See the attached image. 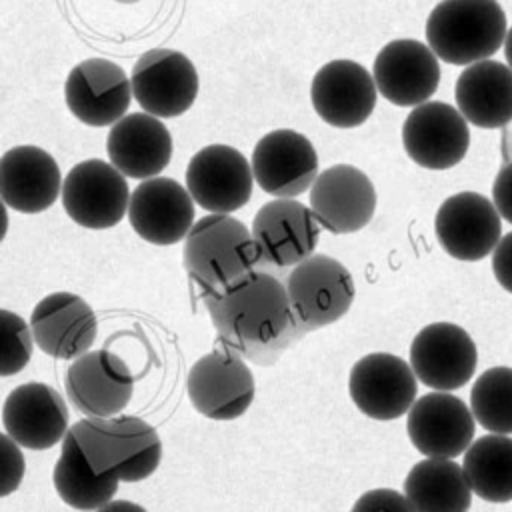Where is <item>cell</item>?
<instances>
[{
  "label": "cell",
  "instance_id": "6da1fadb",
  "mask_svg": "<svg viewBox=\"0 0 512 512\" xmlns=\"http://www.w3.org/2000/svg\"><path fill=\"white\" fill-rule=\"evenodd\" d=\"M204 304L220 340L250 360L282 352L302 336L286 284L266 272H248L226 288L208 290Z\"/></svg>",
  "mask_w": 512,
  "mask_h": 512
},
{
  "label": "cell",
  "instance_id": "7a4b0ae2",
  "mask_svg": "<svg viewBox=\"0 0 512 512\" xmlns=\"http://www.w3.org/2000/svg\"><path fill=\"white\" fill-rule=\"evenodd\" d=\"M98 474L138 482L154 474L162 458L156 430L136 416H88L70 428Z\"/></svg>",
  "mask_w": 512,
  "mask_h": 512
},
{
  "label": "cell",
  "instance_id": "3957f363",
  "mask_svg": "<svg viewBox=\"0 0 512 512\" xmlns=\"http://www.w3.org/2000/svg\"><path fill=\"white\" fill-rule=\"evenodd\" d=\"M506 32V14L496 0H442L426 20L428 46L454 66L494 56Z\"/></svg>",
  "mask_w": 512,
  "mask_h": 512
},
{
  "label": "cell",
  "instance_id": "277c9868",
  "mask_svg": "<svg viewBox=\"0 0 512 512\" xmlns=\"http://www.w3.org/2000/svg\"><path fill=\"white\" fill-rule=\"evenodd\" d=\"M182 258L200 286L220 290L252 272L262 256L252 230L228 214L212 212L190 228Z\"/></svg>",
  "mask_w": 512,
  "mask_h": 512
},
{
  "label": "cell",
  "instance_id": "5b68a950",
  "mask_svg": "<svg viewBox=\"0 0 512 512\" xmlns=\"http://www.w3.org/2000/svg\"><path fill=\"white\" fill-rule=\"evenodd\" d=\"M286 290L302 334L340 320L354 302L352 274L326 254L298 262L286 278Z\"/></svg>",
  "mask_w": 512,
  "mask_h": 512
},
{
  "label": "cell",
  "instance_id": "8992f818",
  "mask_svg": "<svg viewBox=\"0 0 512 512\" xmlns=\"http://www.w3.org/2000/svg\"><path fill=\"white\" fill-rule=\"evenodd\" d=\"M186 390L192 406L212 420H234L242 416L254 400V376L240 354L224 344L188 370Z\"/></svg>",
  "mask_w": 512,
  "mask_h": 512
},
{
  "label": "cell",
  "instance_id": "52a82bcc",
  "mask_svg": "<svg viewBox=\"0 0 512 512\" xmlns=\"http://www.w3.org/2000/svg\"><path fill=\"white\" fill-rule=\"evenodd\" d=\"M130 196L124 174L98 158L72 166L62 184L64 212L92 230L116 226L128 212Z\"/></svg>",
  "mask_w": 512,
  "mask_h": 512
},
{
  "label": "cell",
  "instance_id": "ba28073f",
  "mask_svg": "<svg viewBox=\"0 0 512 512\" xmlns=\"http://www.w3.org/2000/svg\"><path fill=\"white\" fill-rule=\"evenodd\" d=\"M132 94L140 108L158 118L184 114L198 96V72L176 50L158 48L142 54L132 68Z\"/></svg>",
  "mask_w": 512,
  "mask_h": 512
},
{
  "label": "cell",
  "instance_id": "9c48e42d",
  "mask_svg": "<svg viewBox=\"0 0 512 512\" xmlns=\"http://www.w3.org/2000/svg\"><path fill=\"white\" fill-rule=\"evenodd\" d=\"M252 184V164L232 146H204L186 166V188L208 212L230 214L242 208L252 196Z\"/></svg>",
  "mask_w": 512,
  "mask_h": 512
},
{
  "label": "cell",
  "instance_id": "30bf717a",
  "mask_svg": "<svg viewBox=\"0 0 512 512\" xmlns=\"http://www.w3.org/2000/svg\"><path fill=\"white\" fill-rule=\"evenodd\" d=\"M348 392L356 408L374 420H396L416 400L418 384L412 366L400 356L374 352L350 370Z\"/></svg>",
  "mask_w": 512,
  "mask_h": 512
},
{
  "label": "cell",
  "instance_id": "8fae6325",
  "mask_svg": "<svg viewBox=\"0 0 512 512\" xmlns=\"http://www.w3.org/2000/svg\"><path fill=\"white\" fill-rule=\"evenodd\" d=\"M468 120L446 102H422L402 126V144L410 160L428 170H448L468 152Z\"/></svg>",
  "mask_w": 512,
  "mask_h": 512
},
{
  "label": "cell",
  "instance_id": "7c38bea8",
  "mask_svg": "<svg viewBox=\"0 0 512 512\" xmlns=\"http://www.w3.org/2000/svg\"><path fill=\"white\" fill-rule=\"evenodd\" d=\"M434 230L448 256L476 262L494 252L500 242V212L478 192H458L440 204Z\"/></svg>",
  "mask_w": 512,
  "mask_h": 512
},
{
  "label": "cell",
  "instance_id": "4fadbf2b",
  "mask_svg": "<svg viewBox=\"0 0 512 512\" xmlns=\"http://www.w3.org/2000/svg\"><path fill=\"white\" fill-rule=\"evenodd\" d=\"M478 352L472 336L450 322L424 326L410 344V366L416 378L434 390H456L468 384Z\"/></svg>",
  "mask_w": 512,
  "mask_h": 512
},
{
  "label": "cell",
  "instance_id": "5bb4252c",
  "mask_svg": "<svg viewBox=\"0 0 512 512\" xmlns=\"http://www.w3.org/2000/svg\"><path fill=\"white\" fill-rule=\"evenodd\" d=\"M132 82L112 60L88 58L76 64L64 84V100L74 118L88 126H110L130 108Z\"/></svg>",
  "mask_w": 512,
  "mask_h": 512
},
{
  "label": "cell",
  "instance_id": "9a60e30c",
  "mask_svg": "<svg viewBox=\"0 0 512 512\" xmlns=\"http://www.w3.org/2000/svg\"><path fill=\"white\" fill-rule=\"evenodd\" d=\"M472 408L446 390L420 396L408 410L406 432L412 446L424 456L456 458L474 438Z\"/></svg>",
  "mask_w": 512,
  "mask_h": 512
},
{
  "label": "cell",
  "instance_id": "2e32d148",
  "mask_svg": "<svg viewBox=\"0 0 512 512\" xmlns=\"http://www.w3.org/2000/svg\"><path fill=\"white\" fill-rule=\"evenodd\" d=\"M256 184L270 196L294 198L306 192L318 176V154L312 142L294 130H274L252 150Z\"/></svg>",
  "mask_w": 512,
  "mask_h": 512
},
{
  "label": "cell",
  "instance_id": "e0dca14e",
  "mask_svg": "<svg viewBox=\"0 0 512 512\" xmlns=\"http://www.w3.org/2000/svg\"><path fill=\"white\" fill-rule=\"evenodd\" d=\"M310 208L326 230L358 232L374 216L376 190L360 168L336 164L322 170L310 186Z\"/></svg>",
  "mask_w": 512,
  "mask_h": 512
},
{
  "label": "cell",
  "instance_id": "ac0fdd59",
  "mask_svg": "<svg viewBox=\"0 0 512 512\" xmlns=\"http://www.w3.org/2000/svg\"><path fill=\"white\" fill-rule=\"evenodd\" d=\"M378 92L394 106L428 102L440 84V64L434 50L420 40L400 38L384 44L372 70Z\"/></svg>",
  "mask_w": 512,
  "mask_h": 512
},
{
  "label": "cell",
  "instance_id": "d6986e66",
  "mask_svg": "<svg viewBox=\"0 0 512 512\" xmlns=\"http://www.w3.org/2000/svg\"><path fill=\"white\" fill-rule=\"evenodd\" d=\"M374 76L354 60H332L312 78L310 100L316 114L334 128H356L376 106Z\"/></svg>",
  "mask_w": 512,
  "mask_h": 512
},
{
  "label": "cell",
  "instance_id": "ffe728a7",
  "mask_svg": "<svg viewBox=\"0 0 512 512\" xmlns=\"http://www.w3.org/2000/svg\"><path fill=\"white\" fill-rule=\"evenodd\" d=\"M192 200L188 188L176 180L152 176L134 188L128 218L140 238L156 246H170L184 240L194 226Z\"/></svg>",
  "mask_w": 512,
  "mask_h": 512
},
{
  "label": "cell",
  "instance_id": "44dd1931",
  "mask_svg": "<svg viewBox=\"0 0 512 512\" xmlns=\"http://www.w3.org/2000/svg\"><path fill=\"white\" fill-rule=\"evenodd\" d=\"M134 378L126 362L108 352H84L66 370L68 400L86 416H116L132 398Z\"/></svg>",
  "mask_w": 512,
  "mask_h": 512
},
{
  "label": "cell",
  "instance_id": "7402d4cb",
  "mask_svg": "<svg viewBox=\"0 0 512 512\" xmlns=\"http://www.w3.org/2000/svg\"><path fill=\"white\" fill-rule=\"evenodd\" d=\"M252 236L260 256L274 266H296L314 254L318 220L312 208L294 198H276L256 212Z\"/></svg>",
  "mask_w": 512,
  "mask_h": 512
},
{
  "label": "cell",
  "instance_id": "603a6c76",
  "mask_svg": "<svg viewBox=\"0 0 512 512\" xmlns=\"http://www.w3.org/2000/svg\"><path fill=\"white\" fill-rule=\"evenodd\" d=\"M30 328L34 342L44 354L74 360L92 348L98 320L90 304L78 294L54 292L34 306Z\"/></svg>",
  "mask_w": 512,
  "mask_h": 512
},
{
  "label": "cell",
  "instance_id": "cb8c5ba5",
  "mask_svg": "<svg viewBox=\"0 0 512 512\" xmlns=\"http://www.w3.org/2000/svg\"><path fill=\"white\" fill-rule=\"evenodd\" d=\"M2 424L22 448L48 450L68 432V408L52 386L26 382L6 396Z\"/></svg>",
  "mask_w": 512,
  "mask_h": 512
},
{
  "label": "cell",
  "instance_id": "d4e9b609",
  "mask_svg": "<svg viewBox=\"0 0 512 512\" xmlns=\"http://www.w3.org/2000/svg\"><path fill=\"white\" fill-rule=\"evenodd\" d=\"M0 192L8 208L38 214L62 194V174L56 160L38 146H16L0 160Z\"/></svg>",
  "mask_w": 512,
  "mask_h": 512
},
{
  "label": "cell",
  "instance_id": "484cf974",
  "mask_svg": "<svg viewBox=\"0 0 512 512\" xmlns=\"http://www.w3.org/2000/svg\"><path fill=\"white\" fill-rule=\"evenodd\" d=\"M106 152L124 176L146 180L168 166L172 136L158 116L136 112L112 124L106 136Z\"/></svg>",
  "mask_w": 512,
  "mask_h": 512
},
{
  "label": "cell",
  "instance_id": "4316f807",
  "mask_svg": "<svg viewBox=\"0 0 512 512\" xmlns=\"http://www.w3.org/2000/svg\"><path fill=\"white\" fill-rule=\"evenodd\" d=\"M454 98L472 126H506L512 120V68L490 58L468 64L456 80Z\"/></svg>",
  "mask_w": 512,
  "mask_h": 512
},
{
  "label": "cell",
  "instance_id": "83f0119b",
  "mask_svg": "<svg viewBox=\"0 0 512 512\" xmlns=\"http://www.w3.org/2000/svg\"><path fill=\"white\" fill-rule=\"evenodd\" d=\"M404 494L420 512H464L470 508L472 488L464 468L452 458L426 456L406 474Z\"/></svg>",
  "mask_w": 512,
  "mask_h": 512
},
{
  "label": "cell",
  "instance_id": "f1b7e54d",
  "mask_svg": "<svg viewBox=\"0 0 512 512\" xmlns=\"http://www.w3.org/2000/svg\"><path fill=\"white\" fill-rule=\"evenodd\" d=\"M52 480L62 502L76 510H102L118 492L120 482L116 476L98 474L92 468L72 430L64 436Z\"/></svg>",
  "mask_w": 512,
  "mask_h": 512
},
{
  "label": "cell",
  "instance_id": "f546056e",
  "mask_svg": "<svg viewBox=\"0 0 512 512\" xmlns=\"http://www.w3.org/2000/svg\"><path fill=\"white\" fill-rule=\"evenodd\" d=\"M472 492L486 502L512 500V438L486 434L474 440L462 462Z\"/></svg>",
  "mask_w": 512,
  "mask_h": 512
},
{
  "label": "cell",
  "instance_id": "4dcf8cb0",
  "mask_svg": "<svg viewBox=\"0 0 512 512\" xmlns=\"http://www.w3.org/2000/svg\"><path fill=\"white\" fill-rule=\"evenodd\" d=\"M476 422L496 434H512V368L494 366L482 372L470 390Z\"/></svg>",
  "mask_w": 512,
  "mask_h": 512
},
{
  "label": "cell",
  "instance_id": "1f68e13d",
  "mask_svg": "<svg viewBox=\"0 0 512 512\" xmlns=\"http://www.w3.org/2000/svg\"><path fill=\"white\" fill-rule=\"evenodd\" d=\"M0 320H2V332H4L0 374L12 376V374H18L28 364L32 356L34 334H32V328L26 324V320L16 312L2 310Z\"/></svg>",
  "mask_w": 512,
  "mask_h": 512
},
{
  "label": "cell",
  "instance_id": "d6a6232c",
  "mask_svg": "<svg viewBox=\"0 0 512 512\" xmlns=\"http://www.w3.org/2000/svg\"><path fill=\"white\" fill-rule=\"evenodd\" d=\"M20 444L8 436H0V450H2V476H0V496H8L18 490L24 478V456L18 448Z\"/></svg>",
  "mask_w": 512,
  "mask_h": 512
},
{
  "label": "cell",
  "instance_id": "836d02e7",
  "mask_svg": "<svg viewBox=\"0 0 512 512\" xmlns=\"http://www.w3.org/2000/svg\"><path fill=\"white\" fill-rule=\"evenodd\" d=\"M354 510H402V512H410L414 510L410 500L406 498V494H400L392 488H376V490H368L364 492L358 502L354 504Z\"/></svg>",
  "mask_w": 512,
  "mask_h": 512
},
{
  "label": "cell",
  "instance_id": "e575fe53",
  "mask_svg": "<svg viewBox=\"0 0 512 512\" xmlns=\"http://www.w3.org/2000/svg\"><path fill=\"white\" fill-rule=\"evenodd\" d=\"M492 272L498 284L512 294V232L504 234L492 254Z\"/></svg>",
  "mask_w": 512,
  "mask_h": 512
},
{
  "label": "cell",
  "instance_id": "d590c367",
  "mask_svg": "<svg viewBox=\"0 0 512 512\" xmlns=\"http://www.w3.org/2000/svg\"><path fill=\"white\" fill-rule=\"evenodd\" d=\"M492 202L500 216L512 224V162L500 168L492 186Z\"/></svg>",
  "mask_w": 512,
  "mask_h": 512
},
{
  "label": "cell",
  "instance_id": "8d00e7d4",
  "mask_svg": "<svg viewBox=\"0 0 512 512\" xmlns=\"http://www.w3.org/2000/svg\"><path fill=\"white\" fill-rule=\"evenodd\" d=\"M504 56H506L508 66L512 68V26H510V30L506 32V40H504Z\"/></svg>",
  "mask_w": 512,
  "mask_h": 512
}]
</instances>
